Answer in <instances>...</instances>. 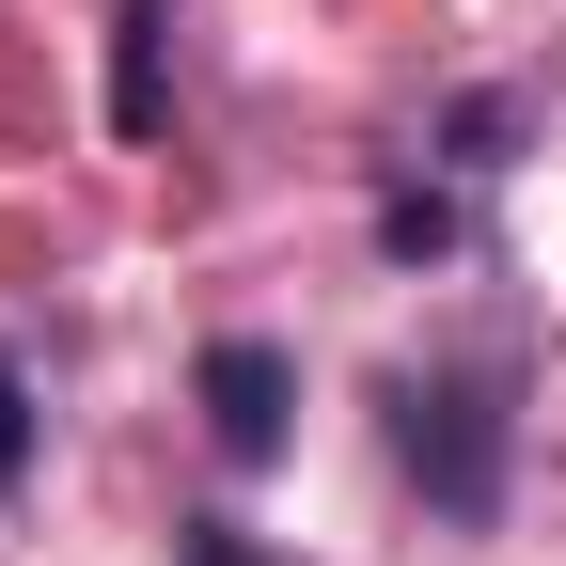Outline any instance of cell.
Segmentation results:
<instances>
[{"label":"cell","instance_id":"cell-5","mask_svg":"<svg viewBox=\"0 0 566 566\" xmlns=\"http://www.w3.org/2000/svg\"><path fill=\"white\" fill-rule=\"evenodd\" d=\"M441 142H457V158H472V174H488V158H504V142H520V95H472V111H457Z\"/></svg>","mask_w":566,"mask_h":566},{"label":"cell","instance_id":"cell-6","mask_svg":"<svg viewBox=\"0 0 566 566\" xmlns=\"http://www.w3.org/2000/svg\"><path fill=\"white\" fill-rule=\"evenodd\" d=\"M17 472H32V378L0 363V488H17Z\"/></svg>","mask_w":566,"mask_h":566},{"label":"cell","instance_id":"cell-7","mask_svg":"<svg viewBox=\"0 0 566 566\" xmlns=\"http://www.w3.org/2000/svg\"><path fill=\"white\" fill-rule=\"evenodd\" d=\"M189 566H252V535L237 520H189Z\"/></svg>","mask_w":566,"mask_h":566},{"label":"cell","instance_id":"cell-3","mask_svg":"<svg viewBox=\"0 0 566 566\" xmlns=\"http://www.w3.org/2000/svg\"><path fill=\"white\" fill-rule=\"evenodd\" d=\"M158 32H174V0H126V63H111V126L126 142L158 126Z\"/></svg>","mask_w":566,"mask_h":566},{"label":"cell","instance_id":"cell-2","mask_svg":"<svg viewBox=\"0 0 566 566\" xmlns=\"http://www.w3.org/2000/svg\"><path fill=\"white\" fill-rule=\"evenodd\" d=\"M189 409H205V441H221L237 472H268L283 424H300V363H283L268 331H221V346L189 363Z\"/></svg>","mask_w":566,"mask_h":566},{"label":"cell","instance_id":"cell-4","mask_svg":"<svg viewBox=\"0 0 566 566\" xmlns=\"http://www.w3.org/2000/svg\"><path fill=\"white\" fill-rule=\"evenodd\" d=\"M378 237L424 268V252H457V205H441V189H394V205H378Z\"/></svg>","mask_w":566,"mask_h":566},{"label":"cell","instance_id":"cell-1","mask_svg":"<svg viewBox=\"0 0 566 566\" xmlns=\"http://www.w3.org/2000/svg\"><path fill=\"white\" fill-rule=\"evenodd\" d=\"M394 457L441 520H504V457H520V409L488 363H441V378H394Z\"/></svg>","mask_w":566,"mask_h":566}]
</instances>
